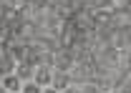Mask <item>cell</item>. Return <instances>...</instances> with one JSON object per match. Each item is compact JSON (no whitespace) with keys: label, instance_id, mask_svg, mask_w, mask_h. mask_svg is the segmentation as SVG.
I'll use <instances>...</instances> for the list:
<instances>
[{"label":"cell","instance_id":"1","mask_svg":"<svg viewBox=\"0 0 131 93\" xmlns=\"http://www.w3.org/2000/svg\"><path fill=\"white\" fill-rule=\"evenodd\" d=\"M50 76H53V68H48V65H38V68L33 71L30 80H35L40 88H48V86H50Z\"/></svg>","mask_w":131,"mask_h":93},{"label":"cell","instance_id":"2","mask_svg":"<svg viewBox=\"0 0 131 93\" xmlns=\"http://www.w3.org/2000/svg\"><path fill=\"white\" fill-rule=\"evenodd\" d=\"M71 86V76L66 73V71H53V76H50V88H56V91L61 93L63 88Z\"/></svg>","mask_w":131,"mask_h":93},{"label":"cell","instance_id":"3","mask_svg":"<svg viewBox=\"0 0 131 93\" xmlns=\"http://www.w3.org/2000/svg\"><path fill=\"white\" fill-rule=\"evenodd\" d=\"M0 83H3V88L8 93H20V86H23V80L15 76V73H10V76H3L0 78Z\"/></svg>","mask_w":131,"mask_h":93},{"label":"cell","instance_id":"4","mask_svg":"<svg viewBox=\"0 0 131 93\" xmlns=\"http://www.w3.org/2000/svg\"><path fill=\"white\" fill-rule=\"evenodd\" d=\"M33 71H35V68H33L28 61H18V63H15V71H13V73H15L20 80H30V78H33Z\"/></svg>","mask_w":131,"mask_h":93},{"label":"cell","instance_id":"5","mask_svg":"<svg viewBox=\"0 0 131 93\" xmlns=\"http://www.w3.org/2000/svg\"><path fill=\"white\" fill-rule=\"evenodd\" d=\"M13 71H15V61L3 50V53H0V78H3V76H10Z\"/></svg>","mask_w":131,"mask_h":93},{"label":"cell","instance_id":"6","mask_svg":"<svg viewBox=\"0 0 131 93\" xmlns=\"http://www.w3.org/2000/svg\"><path fill=\"white\" fill-rule=\"evenodd\" d=\"M76 88H78V93H101V91H98V86L93 83V80H83V83H78Z\"/></svg>","mask_w":131,"mask_h":93},{"label":"cell","instance_id":"7","mask_svg":"<svg viewBox=\"0 0 131 93\" xmlns=\"http://www.w3.org/2000/svg\"><path fill=\"white\" fill-rule=\"evenodd\" d=\"M43 88L35 83V80H23V86H20V93H40Z\"/></svg>","mask_w":131,"mask_h":93},{"label":"cell","instance_id":"8","mask_svg":"<svg viewBox=\"0 0 131 93\" xmlns=\"http://www.w3.org/2000/svg\"><path fill=\"white\" fill-rule=\"evenodd\" d=\"M40 93H58V91H56V88H50V86H48V88H43Z\"/></svg>","mask_w":131,"mask_h":93},{"label":"cell","instance_id":"9","mask_svg":"<svg viewBox=\"0 0 131 93\" xmlns=\"http://www.w3.org/2000/svg\"><path fill=\"white\" fill-rule=\"evenodd\" d=\"M0 93H8V91H5V88H3V83H0Z\"/></svg>","mask_w":131,"mask_h":93}]
</instances>
